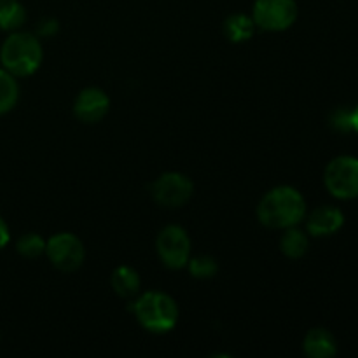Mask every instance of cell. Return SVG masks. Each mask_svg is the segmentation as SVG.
I'll use <instances>...</instances> for the list:
<instances>
[{
	"label": "cell",
	"instance_id": "7a4b0ae2",
	"mask_svg": "<svg viewBox=\"0 0 358 358\" xmlns=\"http://www.w3.org/2000/svg\"><path fill=\"white\" fill-rule=\"evenodd\" d=\"M41 38L31 31H10L0 48V65L14 77L34 76L42 65Z\"/></svg>",
	"mask_w": 358,
	"mask_h": 358
},
{
	"label": "cell",
	"instance_id": "44dd1931",
	"mask_svg": "<svg viewBox=\"0 0 358 358\" xmlns=\"http://www.w3.org/2000/svg\"><path fill=\"white\" fill-rule=\"evenodd\" d=\"M9 240H10L9 226H7L6 220H3L2 217H0V250L7 247V243H9Z\"/></svg>",
	"mask_w": 358,
	"mask_h": 358
},
{
	"label": "cell",
	"instance_id": "52a82bcc",
	"mask_svg": "<svg viewBox=\"0 0 358 358\" xmlns=\"http://www.w3.org/2000/svg\"><path fill=\"white\" fill-rule=\"evenodd\" d=\"M45 255L56 269L73 273L83 266L86 250L79 236L73 233H58L45 240Z\"/></svg>",
	"mask_w": 358,
	"mask_h": 358
},
{
	"label": "cell",
	"instance_id": "7402d4cb",
	"mask_svg": "<svg viewBox=\"0 0 358 358\" xmlns=\"http://www.w3.org/2000/svg\"><path fill=\"white\" fill-rule=\"evenodd\" d=\"M352 124H353V131L358 135V105L355 108H352Z\"/></svg>",
	"mask_w": 358,
	"mask_h": 358
},
{
	"label": "cell",
	"instance_id": "6da1fadb",
	"mask_svg": "<svg viewBox=\"0 0 358 358\" xmlns=\"http://www.w3.org/2000/svg\"><path fill=\"white\" fill-rule=\"evenodd\" d=\"M306 199L292 185H278L266 192L257 205V219L269 229L299 226L306 217Z\"/></svg>",
	"mask_w": 358,
	"mask_h": 358
},
{
	"label": "cell",
	"instance_id": "2e32d148",
	"mask_svg": "<svg viewBox=\"0 0 358 358\" xmlns=\"http://www.w3.org/2000/svg\"><path fill=\"white\" fill-rule=\"evenodd\" d=\"M17 100H20L17 77H14L13 73L0 66V115L13 110L16 107Z\"/></svg>",
	"mask_w": 358,
	"mask_h": 358
},
{
	"label": "cell",
	"instance_id": "ba28073f",
	"mask_svg": "<svg viewBox=\"0 0 358 358\" xmlns=\"http://www.w3.org/2000/svg\"><path fill=\"white\" fill-rule=\"evenodd\" d=\"M150 194L157 205L166 206V208H178L192 198L194 184L187 175L180 171H166L150 184Z\"/></svg>",
	"mask_w": 358,
	"mask_h": 358
},
{
	"label": "cell",
	"instance_id": "4fadbf2b",
	"mask_svg": "<svg viewBox=\"0 0 358 358\" xmlns=\"http://www.w3.org/2000/svg\"><path fill=\"white\" fill-rule=\"evenodd\" d=\"M222 30L227 41L233 42V44H243L254 37L257 27H255L252 16L245 13H234L226 17Z\"/></svg>",
	"mask_w": 358,
	"mask_h": 358
},
{
	"label": "cell",
	"instance_id": "9a60e30c",
	"mask_svg": "<svg viewBox=\"0 0 358 358\" xmlns=\"http://www.w3.org/2000/svg\"><path fill=\"white\" fill-rule=\"evenodd\" d=\"M27 21V9L20 0H0V30L16 31Z\"/></svg>",
	"mask_w": 358,
	"mask_h": 358
},
{
	"label": "cell",
	"instance_id": "3957f363",
	"mask_svg": "<svg viewBox=\"0 0 358 358\" xmlns=\"http://www.w3.org/2000/svg\"><path fill=\"white\" fill-rule=\"evenodd\" d=\"M131 311L136 322L154 334H166L178 322V306L175 299L157 290L138 294L131 301Z\"/></svg>",
	"mask_w": 358,
	"mask_h": 358
},
{
	"label": "cell",
	"instance_id": "d6986e66",
	"mask_svg": "<svg viewBox=\"0 0 358 358\" xmlns=\"http://www.w3.org/2000/svg\"><path fill=\"white\" fill-rule=\"evenodd\" d=\"M329 126L338 133H352V108L338 107L329 115Z\"/></svg>",
	"mask_w": 358,
	"mask_h": 358
},
{
	"label": "cell",
	"instance_id": "ac0fdd59",
	"mask_svg": "<svg viewBox=\"0 0 358 358\" xmlns=\"http://www.w3.org/2000/svg\"><path fill=\"white\" fill-rule=\"evenodd\" d=\"M16 250L21 257L37 259L45 254V240L37 233H27L16 241Z\"/></svg>",
	"mask_w": 358,
	"mask_h": 358
},
{
	"label": "cell",
	"instance_id": "ffe728a7",
	"mask_svg": "<svg viewBox=\"0 0 358 358\" xmlns=\"http://www.w3.org/2000/svg\"><path fill=\"white\" fill-rule=\"evenodd\" d=\"M58 31H59L58 20H55V17H44V20L37 24V34L35 35H37V37L49 38V37H55Z\"/></svg>",
	"mask_w": 358,
	"mask_h": 358
},
{
	"label": "cell",
	"instance_id": "5bb4252c",
	"mask_svg": "<svg viewBox=\"0 0 358 358\" xmlns=\"http://www.w3.org/2000/svg\"><path fill=\"white\" fill-rule=\"evenodd\" d=\"M280 248H282L283 255L289 259L304 257L310 250V234L297 226L287 227V229H283Z\"/></svg>",
	"mask_w": 358,
	"mask_h": 358
},
{
	"label": "cell",
	"instance_id": "7c38bea8",
	"mask_svg": "<svg viewBox=\"0 0 358 358\" xmlns=\"http://www.w3.org/2000/svg\"><path fill=\"white\" fill-rule=\"evenodd\" d=\"M110 285L114 292L122 299H135L142 289V280L138 271L131 266H119L110 276Z\"/></svg>",
	"mask_w": 358,
	"mask_h": 358
},
{
	"label": "cell",
	"instance_id": "8fae6325",
	"mask_svg": "<svg viewBox=\"0 0 358 358\" xmlns=\"http://www.w3.org/2000/svg\"><path fill=\"white\" fill-rule=\"evenodd\" d=\"M303 350L310 358H332L338 355V341L329 329L313 327L304 336Z\"/></svg>",
	"mask_w": 358,
	"mask_h": 358
},
{
	"label": "cell",
	"instance_id": "30bf717a",
	"mask_svg": "<svg viewBox=\"0 0 358 358\" xmlns=\"http://www.w3.org/2000/svg\"><path fill=\"white\" fill-rule=\"evenodd\" d=\"M306 233L313 238L332 236L345 226V213L334 205H322L308 215L306 213Z\"/></svg>",
	"mask_w": 358,
	"mask_h": 358
},
{
	"label": "cell",
	"instance_id": "8992f818",
	"mask_svg": "<svg viewBox=\"0 0 358 358\" xmlns=\"http://www.w3.org/2000/svg\"><path fill=\"white\" fill-rule=\"evenodd\" d=\"M156 250L161 262L170 269H182L191 259L192 243L187 231L177 224L163 227L157 234Z\"/></svg>",
	"mask_w": 358,
	"mask_h": 358
},
{
	"label": "cell",
	"instance_id": "e0dca14e",
	"mask_svg": "<svg viewBox=\"0 0 358 358\" xmlns=\"http://www.w3.org/2000/svg\"><path fill=\"white\" fill-rule=\"evenodd\" d=\"M185 268H189V273L196 280H210L219 271V264L212 255H194L189 259Z\"/></svg>",
	"mask_w": 358,
	"mask_h": 358
},
{
	"label": "cell",
	"instance_id": "5b68a950",
	"mask_svg": "<svg viewBox=\"0 0 358 358\" xmlns=\"http://www.w3.org/2000/svg\"><path fill=\"white\" fill-rule=\"evenodd\" d=\"M252 20L259 30H289L299 16L296 0H255L252 7Z\"/></svg>",
	"mask_w": 358,
	"mask_h": 358
},
{
	"label": "cell",
	"instance_id": "9c48e42d",
	"mask_svg": "<svg viewBox=\"0 0 358 358\" xmlns=\"http://www.w3.org/2000/svg\"><path fill=\"white\" fill-rule=\"evenodd\" d=\"M110 110V98L101 87H86L80 91L73 101V115L80 122L94 124L100 122Z\"/></svg>",
	"mask_w": 358,
	"mask_h": 358
},
{
	"label": "cell",
	"instance_id": "277c9868",
	"mask_svg": "<svg viewBox=\"0 0 358 358\" xmlns=\"http://www.w3.org/2000/svg\"><path fill=\"white\" fill-rule=\"evenodd\" d=\"M324 184L336 199L350 201L358 198V157L338 156L329 161L324 171Z\"/></svg>",
	"mask_w": 358,
	"mask_h": 358
}]
</instances>
